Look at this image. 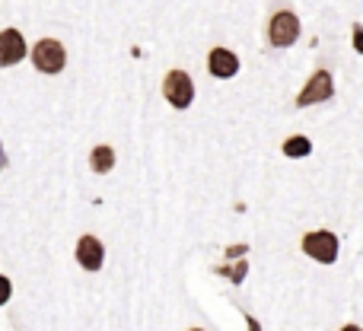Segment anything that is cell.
Wrapping results in <instances>:
<instances>
[{
  "label": "cell",
  "mask_w": 363,
  "mask_h": 331,
  "mask_svg": "<svg viewBox=\"0 0 363 331\" xmlns=\"http://www.w3.org/2000/svg\"><path fill=\"white\" fill-rule=\"evenodd\" d=\"M32 61L42 74H61L64 64H67V55H64V45L55 42V38H42V42L32 48Z\"/></svg>",
  "instance_id": "obj_1"
},
{
  "label": "cell",
  "mask_w": 363,
  "mask_h": 331,
  "mask_svg": "<svg viewBox=\"0 0 363 331\" xmlns=\"http://www.w3.org/2000/svg\"><path fill=\"white\" fill-rule=\"evenodd\" d=\"M163 96H166V102H169V106L188 108V106H191V99H194L191 77H188L185 70H172V74L163 80Z\"/></svg>",
  "instance_id": "obj_2"
},
{
  "label": "cell",
  "mask_w": 363,
  "mask_h": 331,
  "mask_svg": "<svg viewBox=\"0 0 363 331\" xmlns=\"http://www.w3.org/2000/svg\"><path fill=\"white\" fill-rule=\"evenodd\" d=\"M303 252L322 264H332V262H338V236H332V232H325V230L309 232V236L303 239Z\"/></svg>",
  "instance_id": "obj_3"
},
{
  "label": "cell",
  "mask_w": 363,
  "mask_h": 331,
  "mask_svg": "<svg viewBox=\"0 0 363 331\" xmlns=\"http://www.w3.org/2000/svg\"><path fill=\"white\" fill-rule=\"evenodd\" d=\"M296 35H300V19H296L290 10H281V13H274V16H271V26H268L271 45L287 48V45L296 42Z\"/></svg>",
  "instance_id": "obj_4"
},
{
  "label": "cell",
  "mask_w": 363,
  "mask_h": 331,
  "mask_svg": "<svg viewBox=\"0 0 363 331\" xmlns=\"http://www.w3.org/2000/svg\"><path fill=\"white\" fill-rule=\"evenodd\" d=\"M328 96H332V74H328V70H319V74H313V80H309L306 89L300 93L296 106L306 108V106H313V102H325Z\"/></svg>",
  "instance_id": "obj_5"
},
{
  "label": "cell",
  "mask_w": 363,
  "mask_h": 331,
  "mask_svg": "<svg viewBox=\"0 0 363 331\" xmlns=\"http://www.w3.org/2000/svg\"><path fill=\"white\" fill-rule=\"evenodd\" d=\"M26 57V42L16 29H4L0 32V67L19 64Z\"/></svg>",
  "instance_id": "obj_6"
},
{
  "label": "cell",
  "mask_w": 363,
  "mask_h": 331,
  "mask_svg": "<svg viewBox=\"0 0 363 331\" xmlns=\"http://www.w3.org/2000/svg\"><path fill=\"white\" fill-rule=\"evenodd\" d=\"M102 258H106V249H102L99 239L96 236H80V242H77V262H80L86 271H99Z\"/></svg>",
  "instance_id": "obj_7"
},
{
  "label": "cell",
  "mask_w": 363,
  "mask_h": 331,
  "mask_svg": "<svg viewBox=\"0 0 363 331\" xmlns=\"http://www.w3.org/2000/svg\"><path fill=\"white\" fill-rule=\"evenodd\" d=\"M207 67H211L213 77L230 80V77H236V70H239V57L233 55V51H226V48H213L211 55H207Z\"/></svg>",
  "instance_id": "obj_8"
},
{
  "label": "cell",
  "mask_w": 363,
  "mask_h": 331,
  "mask_svg": "<svg viewBox=\"0 0 363 331\" xmlns=\"http://www.w3.org/2000/svg\"><path fill=\"white\" fill-rule=\"evenodd\" d=\"M89 166H93L96 172H108V169L115 166V153H112V147H96L93 157H89Z\"/></svg>",
  "instance_id": "obj_9"
},
{
  "label": "cell",
  "mask_w": 363,
  "mask_h": 331,
  "mask_svg": "<svg viewBox=\"0 0 363 331\" xmlns=\"http://www.w3.org/2000/svg\"><path fill=\"white\" fill-rule=\"evenodd\" d=\"M309 150H313V144H309L306 138H290V140H284V153H287V157H306Z\"/></svg>",
  "instance_id": "obj_10"
},
{
  "label": "cell",
  "mask_w": 363,
  "mask_h": 331,
  "mask_svg": "<svg viewBox=\"0 0 363 331\" xmlns=\"http://www.w3.org/2000/svg\"><path fill=\"white\" fill-rule=\"evenodd\" d=\"M10 293H13L10 281H6V277H0V306H4V303H6V300H10Z\"/></svg>",
  "instance_id": "obj_11"
},
{
  "label": "cell",
  "mask_w": 363,
  "mask_h": 331,
  "mask_svg": "<svg viewBox=\"0 0 363 331\" xmlns=\"http://www.w3.org/2000/svg\"><path fill=\"white\" fill-rule=\"evenodd\" d=\"M341 331H360L357 325H347V328H341Z\"/></svg>",
  "instance_id": "obj_12"
},
{
  "label": "cell",
  "mask_w": 363,
  "mask_h": 331,
  "mask_svg": "<svg viewBox=\"0 0 363 331\" xmlns=\"http://www.w3.org/2000/svg\"><path fill=\"white\" fill-rule=\"evenodd\" d=\"M191 331H201V328H191Z\"/></svg>",
  "instance_id": "obj_13"
}]
</instances>
